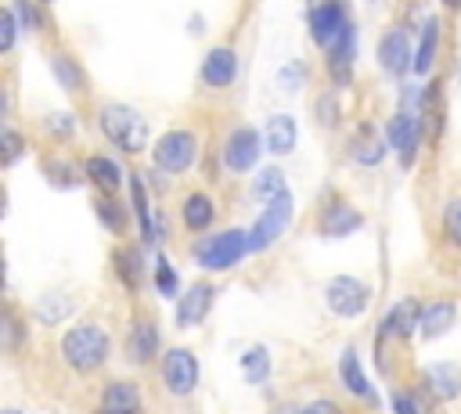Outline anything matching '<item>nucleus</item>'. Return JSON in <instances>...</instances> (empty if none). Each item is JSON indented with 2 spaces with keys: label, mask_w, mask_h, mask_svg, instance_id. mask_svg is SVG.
Returning a JSON list of instances; mask_svg holds the SVG:
<instances>
[{
  "label": "nucleus",
  "mask_w": 461,
  "mask_h": 414,
  "mask_svg": "<svg viewBox=\"0 0 461 414\" xmlns=\"http://www.w3.org/2000/svg\"><path fill=\"white\" fill-rule=\"evenodd\" d=\"M61 356L72 371L90 374L108 360V331L101 324H76L61 338Z\"/></svg>",
  "instance_id": "obj_1"
},
{
  "label": "nucleus",
  "mask_w": 461,
  "mask_h": 414,
  "mask_svg": "<svg viewBox=\"0 0 461 414\" xmlns=\"http://www.w3.org/2000/svg\"><path fill=\"white\" fill-rule=\"evenodd\" d=\"M101 133L126 155H137L148 144V122L130 104H104L101 108Z\"/></svg>",
  "instance_id": "obj_2"
},
{
  "label": "nucleus",
  "mask_w": 461,
  "mask_h": 414,
  "mask_svg": "<svg viewBox=\"0 0 461 414\" xmlns=\"http://www.w3.org/2000/svg\"><path fill=\"white\" fill-rule=\"evenodd\" d=\"M245 252H249V234L238 230V227H230V230H220V234L202 238L191 256H194V263L202 270H230Z\"/></svg>",
  "instance_id": "obj_3"
},
{
  "label": "nucleus",
  "mask_w": 461,
  "mask_h": 414,
  "mask_svg": "<svg viewBox=\"0 0 461 414\" xmlns=\"http://www.w3.org/2000/svg\"><path fill=\"white\" fill-rule=\"evenodd\" d=\"M158 374H162V385L166 392L173 396H191L194 385H198V360L191 349L184 346H173L162 353V364H158Z\"/></svg>",
  "instance_id": "obj_4"
},
{
  "label": "nucleus",
  "mask_w": 461,
  "mask_h": 414,
  "mask_svg": "<svg viewBox=\"0 0 461 414\" xmlns=\"http://www.w3.org/2000/svg\"><path fill=\"white\" fill-rule=\"evenodd\" d=\"M194 155H198V140L191 130H169L155 144V166L162 173H187L194 166Z\"/></svg>",
  "instance_id": "obj_5"
},
{
  "label": "nucleus",
  "mask_w": 461,
  "mask_h": 414,
  "mask_svg": "<svg viewBox=\"0 0 461 414\" xmlns=\"http://www.w3.org/2000/svg\"><path fill=\"white\" fill-rule=\"evenodd\" d=\"M349 29H353V25H349L346 4H321V7H310V36L317 40V47L331 50Z\"/></svg>",
  "instance_id": "obj_6"
},
{
  "label": "nucleus",
  "mask_w": 461,
  "mask_h": 414,
  "mask_svg": "<svg viewBox=\"0 0 461 414\" xmlns=\"http://www.w3.org/2000/svg\"><path fill=\"white\" fill-rule=\"evenodd\" d=\"M288 220H292V198H281V202L267 205L259 212V220L252 223V230H249V252H263L288 227Z\"/></svg>",
  "instance_id": "obj_7"
},
{
  "label": "nucleus",
  "mask_w": 461,
  "mask_h": 414,
  "mask_svg": "<svg viewBox=\"0 0 461 414\" xmlns=\"http://www.w3.org/2000/svg\"><path fill=\"white\" fill-rule=\"evenodd\" d=\"M378 61L389 76H407V68L414 65L411 61V36L403 25H389L378 40Z\"/></svg>",
  "instance_id": "obj_8"
},
{
  "label": "nucleus",
  "mask_w": 461,
  "mask_h": 414,
  "mask_svg": "<svg viewBox=\"0 0 461 414\" xmlns=\"http://www.w3.org/2000/svg\"><path fill=\"white\" fill-rule=\"evenodd\" d=\"M367 284L364 281H357V277H335L331 284H328V306H331V313H339V317H360L364 313V306H367Z\"/></svg>",
  "instance_id": "obj_9"
},
{
  "label": "nucleus",
  "mask_w": 461,
  "mask_h": 414,
  "mask_svg": "<svg viewBox=\"0 0 461 414\" xmlns=\"http://www.w3.org/2000/svg\"><path fill=\"white\" fill-rule=\"evenodd\" d=\"M418 137H421V126H418L414 112H396V115L385 122V140H389V148L400 155V162H403V166H411V162H414Z\"/></svg>",
  "instance_id": "obj_10"
},
{
  "label": "nucleus",
  "mask_w": 461,
  "mask_h": 414,
  "mask_svg": "<svg viewBox=\"0 0 461 414\" xmlns=\"http://www.w3.org/2000/svg\"><path fill=\"white\" fill-rule=\"evenodd\" d=\"M256 158H259V133L252 126L234 130L227 137V144H223V166L230 173H245V169L256 166Z\"/></svg>",
  "instance_id": "obj_11"
},
{
  "label": "nucleus",
  "mask_w": 461,
  "mask_h": 414,
  "mask_svg": "<svg viewBox=\"0 0 461 414\" xmlns=\"http://www.w3.org/2000/svg\"><path fill=\"white\" fill-rule=\"evenodd\" d=\"M238 79V54L230 47H212L202 61V83L212 90H223Z\"/></svg>",
  "instance_id": "obj_12"
},
{
  "label": "nucleus",
  "mask_w": 461,
  "mask_h": 414,
  "mask_svg": "<svg viewBox=\"0 0 461 414\" xmlns=\"http://www.w3.org/2000/svg\"><path fill=\"white\" fill-rule=\"evenodd\" d=\"M212 295H216V288H212V284H205V281L191 284V288L184 292L180 306H176V324H180V328L202 324V320H205V313H209V306H212Z\"/></svg>",
  "instance_id": "obj_13"
},
{
  "label": "nucleus",
  "mask_w": 461,
  "mask_h": 414,
  "mask_svg": "<svg viewBox=\"0 0 461 414\" xmlns=\"http://www.w3.org/2000/svg\"><path fill=\"white\" fill-rule=\"evenodd\" d=\"M454 320H457L454 299H432V302L421 306L418 331H421V338H439V335H447V331L454 328Z\"/></svg>",
  "instance_id": "obj_14"
},
{
  "label": "nucleus",
  "mask_w": 461,
  "mask_h": 414,
  "mask_svg": "<svg viewBox=\"0 0 461 414\" xmlns=\"http://www.w3.org/2000/svg\"><path fill=\"white\" fill-rule=\"evenodd\" d=\"M97 414H140V396L133 382H108L101 389V407Z\"/></svg>",
  "instance_id": "obj_15"
},
{
  "label": "nucleus",
  "mask_w": 461,
  "mask_h": 414,
  "mask_svg": "<svg viewBox=\"0 0 461 414\" xmlns=\"http://www.w3.org/2000/svg\"><path fill=\"white\" fill-rule=\"evenodd\" d=\"M360 223H364V220H360V212H357L353 205H346V202H331V205L321 212L317 230H321L324 238H346V234H353Z\"/></svg>",
  "instance_id": "obj_16"
},
{
  "label": "nucleus",
  "mask_w": 461,
  "mask_h": 414,
  "mask_svg": "<svg viewBox=\"0 0 461 414\" xmlns=\"http://www.w3.org/2000/svg\"><path fill=\"white\" fill-rule=\"evenodd\" d=\"M418 320H421V302L418 299H400L389 310V317L382 320V335L385 338H407L418 328Z\"/></svg>",
  "instance_id": "obj_17"
},
{
  "label": "nucleus",
  "mask_w": 461,
  "mask_h": 414,
  "mask_svg": "<svg viewBox=\"0 0 461 414\" xmlns=\"http://www.w3.org/2000/svg\"><path fill=\"white\" fill-rule=\"evenodd\" d=\"M339 374H342L346 392H353V396L364 400V403H378V392L371 389V382H367V374H364V367H360V360H357V349H346V353H342Z\"/></svg>",
  "instance_id": "obj_18"
},
{
  "label": "nucleus",
  "mask_w": 461,
  "mask_h": 414,
  "mask_svg": "<svg viewBox=\"0 0 461 414\" xmlns=\"http://www.w3.org/2000/svg\"><path fill=\"white\" fill-rule=\"evenodd\" d=\"M126 353H130V360L133 364H151V356L158 353V328L151 324V320H137L133 328H130V335H126Z\"/></svg>",
  "instance_id": "obj_19"
},
{
  "label": "nucleus",
  "mask_w": 461,
  "mask_h": 414,
  "mask_svg": "<svg viewBox=\"0 0 461 414\" xmlns=\"http://www.w3.org/2000/svg\"><path fill=\"white\" fill-rule=\"evenodd\" d=\"M353 54H357V36H353V29L328 50V72H331V79H335V86H342V83H349V72H353Z\"/></svg>",
  "instance_id": "obj_20"
},
{
  "label": "nucleus",
  "mask_w": 461,
  "mask_h": 414,
  "mask_svg": "<svg viewBox=\"0 0 461 414\" xmlns=\"http://www.w3.org/2000/svg\"><path fill=\"white\" fill-rule=\"evenodd\" d=\"M83 173H86L101 191H119V184H122V169H119V162L108 158V155H90V158H83Z\"/></svg>",
  "instance_id": "obj_21"
},
{
  "label": "nucleus",
  "mask_w": 461,
  "mask_h": 414,
  "mask_svg": "<svg viewBox=\"0 0 461 414\" xmlns=\"http://www.w3.org/2000/svg\"><path fill=\"white\" fill-rule=\"evenodd\" d=\"M212 216H216V209H212V198H209L205 191H194V194L184 198L180 220H184L187 230H205V227L212 223Z\"/></svg>",
  "instance_id": "obj_22"
},
{
  "label": "nucleus",
  "mask_w": 461,
  "mask_h": 414,
  "mask_svg": "<svg viewBox=\"0 0 461 414\" xmlns=\"http://www.w3.org/2000/svg\"><path fill=\"white\" fill-rule=\"evenodd\" d=\"M252 194H256V202H263V205H274V202H281V198H292V194H288V180H285L281 169H259V176L252 180Z\"/></svg>",
  "instance_id": "obj_23"
},
{
  "label": "nucleus",
  "mask_w": 461,
  "mask_h": 414,
  "mask_svg": "<svg viewBox=\"0 0 461 414\" xmlns=\"http://www.w3.org/2000/svg\"><path fill=\"white\" fill-rule=\"evenodd\" d=\"M429 389L439 396V400H454L461 392V371L454 364H432L429 374H425Z\"/></svg>",
  "instance_id": "obj_24"
},
{
  "label": "nucleus",
  "mask_w": 461,
  "mask_h": 414,
  "mask_svg": "<svg viewBox=\"0 0 461 414\" xmlns=\"http://www.w3.org/2000/svg\"><path fill=\"white\" fill-rule=\"evenodd\" d=\"M263 133H267V144H270L274 155H288L295 148V122L288 115H274Z\"/></svg>",
  "instance_id": "obj_25"
},
{
  "label": "nucleus",
  "mask_w": 461,
  "mask_h": 414,
  "mask_svg": "<svg viewBox=\"0 0 461 414\" xmlns=\"http://www.w3.org/2000/svg\"><path fill=\"white\" fill-rule=\"evenodd\" d=\"M436 47H439V18H429V22H425V29H421L418 54H414V72H418V76H425V72L432 68Z\"/></svg>",
  "instance_id": "obj_26"
},
{
  "label": "nucleus",
  "mask_w": 461,
  "mask_h": 414,
  "mask_svg": "<svg viewBox=\"0 0 461 414\" xmlns=\"http://www.w3.org/2000/svg\"><path fill=\"white\" fill-rule=\"evenodd\" d=\"M353 158L360 166H378L382 162V144L375 140V133L367 126H360V133L353 137Z\"/></svg>",
  "instance_id": "obj_27"
},
{
  "label": "nucleus",
  "mask_w": 461,
  "mask_h": 414,
  "mask_svg": "<svg viewBox=\"0 0 461 414\" xmlns=\"http://www.w3.org/2000/svg\"><path fill=\"white\" fill-rule=\"evenodd\" d=\"M130 191H133V209H137L140 234H144V241L151 245V238H155V223H151V209H148V194H144V180L133 176V180H130Z\"/></svg>",
  "instance_id": "obj_28"
},
{
  "label": "nucleus",
  "mask_w": 461,
  "mask_h": 414,
  "mask_svg": "<svg viewBox=\"0 0 461 414\" xmlns=\"http://www.w3.org/2000/svg\"><path fill=\"white\" fill-rule=\"evenodd\" d=\"M112 263H115V270H119V277H122L126 288H137L140 284V274L144 270H140V252L137 248H119Z\"/></svg>",
  "instance_id": "obj_29"
},
{
  "label": "nucleus",
  "mask_w": 461,
  "mask_h": 414,
  "mask_svg": "<svg viewBox=\"0 0 461 414\" xmlns=\"http://www.w3.org/2000/svg\"><path fill=\"white\" fill-rule=\"evenodd\" d=\"M241 371H245V382H263L270 374V353L263 346H252L245 356H241Z\"/></svg>",
  "instance_id": "obj_30"
},
{
  "label": "nucleus",
  "mask_w": 461,
  "mask_h": 414,
  "mask_svg": "<svg viewBox=\"0 0 461 414\" xmlns=\"http://www.w3.org/2000/svg\"><path fill=\"white\" fill-rule=\"evenodd\" d=\"M443 234L450 245H461V194H454L443 205Z\"/></svg>",
  "instance_id": "obj_31"
},
{
  "label": "nucleus",
  "mask_w": 461,
  "mask_h": 414,
  "mask_svg": "<svg viewBox=\"0 0 461 414\" xmlns=\"http://www.w3.org/2000/svg\"><path fill=\"white\" fill-rule=\"evenodd\" d=\"M94 209H97V216H101V223H104L108 230L119 234V230L126 227V209H122V205H115V202H108V198H97Z\"/></svg>",
  "instance_id": "obj_32"
},
{
  "label": "nucleus",
  "mask_w": 461,
  "mask_h": 414,
  "mask_svg": "<svg viewBox=\"0 0 461 414\" xmlns=\"http://www.w3.org/2000/svg\"><path fill=\"white\" fill-rule=\"evenodd\" d=\"M155 288H158V295H166V299H173V295H176V288H180L176 270L166 263V256H158V259H155Z\"/></svg>",
  "instance_id": "obj_33"
},
{
  "label": "nucleus",
  "mask_w": 461,
  "mask_h": 414,
  "mask_svg": "<svg viewBox=\"0 0 461 414\" xmlns=\"http://www.w3.org/2000/svg\"><path fill=\"white\" fill-rule=\"evenodd\" d=\"M54 72H58V79H61V86H68V90H79L83 86V72H79V65L72 61V58H65V54H58L54 58Z\"/></svg>",
  "instance_id": "obj_34"
},
{
  "label": "nucleus",
  "mask_w": 461,
  "mask_h": 414,
  "mask_svg": "<svg viewBox=\"0 0 461 414\" xmlns=\"http://www.w3.org/2000/svg\"><path fill=\"white\" fill-rule=\"evenodd\" d=\"M0 140H4V166H14V162H18V155H22V137H18V130L4 126Z\"/></svg>",
  "instance_id": "obj_35"
},
{
  "label": "nucleus",
  "mask_w": 461,
  "mask_h": 414,
  "mask_svg": "<svg viewBox=\"0 0 461 414\" xmlns=\"http://www.w3.org/2000/svg\"><path fill=\"white\" fill-rule=\"evenodd\" d=\"M47 180L58 184V187H72V184H76V173H72L61 158H50V162H47Z\"/></svg>",
  "instance_id": "obj_36"
},
{
  "label": "nucleus",
  "mask_w": 461,
  "mask_h": 414,
  "mask_svg": "<svg viewBox=\"0 0 461 414\" xmlns=\"http://www.w3.org/2000/svg\"><path fill=\"white\" fill-rule=\"evenodd\" d=\"M4 346L7 349H18L22 346V324H18V317L11 310L4 313Z\"/></svg>",
  "instance_id": "obj_37"
},
{
  "label": "nucleus",
  "mask_w": 461,
  "mask_h": 414,
  "mask_svg": "<svg viewBox=\"0 0 461 414\" xmlns=\"http://www.w3.org/2000/svg\"><path fill=\"white\" fill-rule=\"evenodd\" d=\"M14 47V11H0V50Z\"/></svg>",
  "instance_id": "obj_38"
},
{
  "label": "nucleus",
  "mask_w": 461,
  "mask_h": 414,
  "mask_svg": "<svg viewBox=\"0 0 461 414\" xmlns=\"http://www.w3.org/2000/svg\"><path fill=\"white\" fill-rule=\"evenodd\" d=\"M14 7L22 11V22H25V29H40V25H43V14H40V11H36L29 0H14Z\"/></svg>",
  "instance_id": "obj_39"
},
{
  "label": "nucleus",
  "mask_w": 461,
  "mask_h": 414,
  "mask_svg": "<svg viewBox=\"0 0 461 414\" xmlns=\"http://www.w3.org/2000/svg\"><path fill=\"white\" fill-rule=\"evenodd\" d=\"M393 410H396V414H418V403H414L411 392L400 389V392H393Z\"/></svg>",
  "instance_id": "obj_40"
},
{
  "label": "nucleus",
  "mask_w": 461,
  "mask_h": 414,
  "mask_svg": "<svg viewBox=\"0 0 461 414\" xmlns=\"http://www.w3.org/2000/svg\"><path fill=\"white\" fill-rule=\"evenodd\" d=\"M47 130H54L58 137H72V119L68 115H50L47 119Z\"/></svg>",
  "instance_id": "obj_41"
},
{
  "label": "nucleus",
  "mask_w": 461,
  "mask_h": 414,
  "mask_svg": "<svg viewBox=\"0 0 461 414\" xmlns=\"http://www.w3.org/2000/svg\"><path fill=\"white\" fill-rule=\"evenodd\" d=\"M299 414H342V410H339L331 400H313V403H306Z\"/></svg>",
  "instance_id": "obj_42"
},
{
  "label": "nucleus",
  "mask_w": 461,
  "mask_h": 414,
  "mask_svg": "<svg viewBox=\"0 0 461 414\" xmlns=\"http://www.w3.org/2000/svg\"><path fill=\"white\" fill-rule=\"evenodd\" d=\"M321 4H346V0H310V7H321Z\"/></svg>",
  "instance_id": "obj_43"
},
{
  "label": "nucleus",
  "mask_w": 461,
  "mask_h": 414,
  "mask_svg": "<svg viewBox=\"0 0 461 414\" xmlns=\"http://www.w3.org/2000/svg\"><path fill=\"white\" fill-rule=\"evenodd\" d=\"M457 4H461V0H447V7H457Z\"/></svg>",
  "instance_id": "obj_44"
},
{
  "label": "nucleus",
  "mask_w": 461,
  "mask_h": 414,
  "mask_svg": "<svg viewBox=\"0 0 461 414\" xmlns=\"http://www.w3.org/2000/svg\"><path fill=\"white\" fill-rule=\"evenodd\" d=\"M4 414H18V410H11V407H7V410H4Z\"/></svg>",
  "instance_id": "obj_45"
},
{
  "label": "nucleus",
  "mask_w": 461,
  "mask_h": 414,
  "mask_svg": "<svg viewBox=\"0 0 461 414\" xmlns=\"http://www.w3.org/2000/svg\"><path fill=\"white\" fill-rule=\"evenodd\" d=\"M40 4H47V0H40Z\"/></svg>",
  "instance_id": "obj_46"
}]
</instances>
